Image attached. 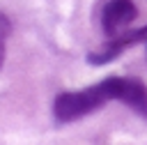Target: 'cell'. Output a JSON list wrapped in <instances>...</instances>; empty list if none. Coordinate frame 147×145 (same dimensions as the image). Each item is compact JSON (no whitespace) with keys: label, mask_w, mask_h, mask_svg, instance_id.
<instances>
[{"label":"cell","mask_w":147,"mask_h":145,"mask_svg":"<svg viewBox=\"0 0 147 145\" xmlns=\"http://www.w3.org/2000/svg\"><path fill=\"white\" fill-rule=\"evenodd\" d=\"M119 81H122L119 76H110L92 87L57 94V99L53 104L55 120L57 122H74V120H80V117L99 110L108 101L119 99Z\"/></svg>","instance_id":"cell-1"},{"label":"cell","mask_w":147,"mask_h":145,"mask_svg":"<svg viewBox=\"0 0 147 145\" xmlns=\"http://www.w3.org/2000/svg\"><path fill=\"white\" fill-rule=\"evenodd\" d=\"M136 16H138V9L131 0H108L106 7H103V14H101L103 32L108 37L119 35L133 23Z\"/></svg>","instance_id":"cell-2"},{"label":"cell","mask_w":147,"mask_h":145,"mask_svg":"<svg viewBox=\"0 0 147 145\" xmlns=\"http://www.w3.org/2000/svg\"><path fill=\"white\" fill-rule=\"evenodd\" d=\"M138 115L147 117V85L138 78H122L119 81V99Z\"/></svg>","instance_id":"cell-3"},{"label":"cell","mask_w":147,"mask_h":145,"mask_svg":"<svg viewBox=\"0 0 147 145\" xmlns=\"http://www.w3.org/2000/svg\"><path fill=\"white\" fill-rule=\"evenodd\" d=\"M9 35H11V23H9V18L0 12V67H2V62H5V41L9 39Z\"/></svg>","instance_id":"cell-4"}]
</instances>
